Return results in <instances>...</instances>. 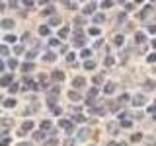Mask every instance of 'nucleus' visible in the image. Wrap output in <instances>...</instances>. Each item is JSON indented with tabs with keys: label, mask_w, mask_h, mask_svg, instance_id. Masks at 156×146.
I'll return each mask as SVG.
<instances>
[{
	"label": "nucleus",
	"mask_w": 156,
	"mask_h": 146,
	"mask_svg": "<svg viewBox=\"0 0 156 146\" xmlns=\"http://www.w3.org/2000/svg\"><path fill=\"white\" fill-rule=\"evenodd\" d=\"M33 127H35V125H33V121H26V123H23L22 125V130H20V136H23V134H26V133H29V130H33Z\"/></svg>",
	"instance_id": "nucleus-1"
},
{
	"label": "nucleus",
	"mask_w": 156,
	"mask_h": 146,
	"mask_svg": "<svg viewBox=\"0 0 156 146\" xmlns=\"http://www.w3.org/2000/svg\"><path fill=\"white\" fill-rule=\"evenodd\" d=\"M144 101H146V97H144L143 94H136V96L133 97V105H135V107H143Z\"/></svg>",
	"instance_id": "nucleus-2"
},
{
	"label": "nucleus",
	"mask_w": 156,
	"mask_h": 146,
	"mask_svg": "<svg viewBox=\"0 0 156 146\" xmlns=\"http://www.w3.org/2000/svg\"><path fill=\"white\" fill-rule=\"evenodd\" d=\"M58 125H61V129L68 130V133H70V130L74 129V127H72V121H66V119H61V121H58Z\"/></svg>",
	"instance_id": "nucleus-3"
},
{
	"label": "nucleus",
	"mask_w": 156,
	"mask_h": 146,
	"mask_svg": "<svg viewBox=\"0 0 156 146\" xmlns=\"http://www.w3.org/2000/svg\"><path fill=\"white\" fill-rule=\"evenodd\" d=\"M88 136H90V130H88V129H80V130H78V134H76V138L80 140V142H84Z\"/></svg>",
	"instance_id": "nucleus-4"
},
{
	"label": "nucleus",
	"mask_w": 156,
	"mask_h": 146,
	"mask_svg": "<svg viewBox=\"0 0 156 146\" xmlns=\"http://www.w3.org/2000/svg\"><path fill=\"white\" fill-rule=\"evenodd\" d=\"M0 27L2 29H14V19H2V22H0Z\"/></svg>",
	"instance_id": "nucleus-5"
},
{
	"label": "nucleus",
	"mask_w": 156,
	"mask_h": 146,
	"mask_svg": "<svg viewBox=\"0 0 156 146\" xmlns=\"http://www.w3.org/2000/svg\"><path fill=\"white\" fill-rule=\"evenodd\" d=\"M72 86H74V88H82V86H86V80L82 76H76L74 80H72Z\"/></svg>",
	"instance_id": "nucleus-6"
},
{
	"label": "nucleus",
	"mask_w": 156,
	"mask_h": 146,
	"mask_svg": "<svg viewBox=\"0 0 156 146\" xmlns=\"http://www.w3.org/2000/svg\"><path fill=\"white\" fill-rule=\"evenodd\" d=\"M10 84H12V76H10V74L0 78V86H10Z\"/></svg>",
	"instance_id": "nucleus-7"
},
{
	"label": "nucleus",
	"mask_w": 156,
	"mask_h": 146,
	"mask_svg": "<svg viewBox=\"0 0 156 146\" xmlns=\"http://www.w3.org/2000/svg\"><path fill=\"white\" fill-rule=\"evenodd\" d=\"M104 92H105V94H113V92H115V84H113V82H107L105 88H104Z\"/></svg>",
	"instance_id": "nucleus-8"
},
{
	"label": "nucleus",
	"mask_w": 156,
	"mask_h": 146,
	"mask_svg": "<svg viewBox=\"0 0 156 146\" xmlns=\"http://www.w3.org/2000/svg\"><path fill=\"white\" fill-rule=\"evenodd\" d=\"M53 78L58 80V82H62V80H65V72H62V70H55V72H53Z\"/></svg>",
	"instance_id": "nucleus-9"
},
{
	"label": "nucleus",
	"mask_w": 156,
	"mask_h": 146,
	"mask_svg": "<svg viewBox=\"0 0 156 146\" xmlns=\"http://www.w3.org/2000/svg\"><path fill=\"white\" fill-rule=\"evenodd\" d=\"M41 130H43V133H45V130H53V123H51V121H43V123H41Z\"/></svg>",
	"instance_id": "nucleus-10"
},
{
	"label": "nucleus",
	"mask_w": 156,
	"mask_h": 146,
	"mask_svg": "<svg viewBox=\"0 0 156 146\" xmlns=\"http://www.w3.org/2000/svg\"><path fill=\"white\" fill-rule=\"evenodd\" d=\"M104 22H105L104 14H94V23H104Z\"/></svg>",
	"instance_id": "nucleus-11"
},
{
	"label": "nucleus",
	"mask_w": 156,
	"mask_h": 146,
	"mask_svg": "<svg viewBox=\"0 0 156 146\" xmlns=\"http://www.w3.org/2000/svg\"><path fill=\"white\" fill-rule=\"evenodd\" d=\"M49 33H51V27H49V26H41V27H39V35H49Z\"/></svg>",
	"instance_id": "nucleus-12"
},
{
	"label": "nucleus",
	"mask_w": 156,
	"mask_h": 146,
	"mask_svg": "<svg viewBox=\"0 0 156 146\" xmlns=\"http://www.w3.org/2000/svg\"><path fill=\"white\" fill-rule=\"evenodd\" d=\"M4 107H16V99H14V97H8V99H4Z\"/></svg>",
	"instance_id": "nucleus-13"
},
{
	"label": "nucleus",
	"mask_w": 156,
	"mask_h": 146,
	"mask_svg": "<svg viewBox=\"0 0 156 146\" xmlns=\"http://www.w3.org/2000/svg\"><path fill=\"white\" fill-rule=\"evenodd\" d=\"M68 97H70L72 101H80V99H82V96L76 94V92H70V94H68Z\"/></svg>",
	"instance_id": "nucleus-14"
},
{
	"label": "nucleus",
	"mask_w": 156,
	"mask_h": 146,
	"mask_svg": "<svg viewBox=\"0 0 156 146\" xmlns=\"http://www.w3.org/2000/svg\"><path fill=\"white\" fill-rule=\"evenodd\" d=\"M39 82L43 84V88H45V86L49 84V76H45V74H39Z\"/></svg>",
	"instance_id": "nucleus-15"
},
{
	"label": "nucleus",
	"mask_w": 156,
	"mask_h": 146,
	"mask_svg": "<svg viewBox=\"0 0 156 146\" xmlns=\"http://www.w3.org/2000/svg\"><path fill=\"white\" fill-rule=\"evenodd\" d=\"M43 58H45L47 62H53V61H55V58H57V55H55V53H47V55L43 57Z\"/></svg>",
	"instance_id": "nucleus-16"
},
{
	"label": "nucleus",
	"mask_w": 156,
	"mask_h": 146,
	"mask_svg": "<svg viewBox=\"0 0 156 146\" xmlns=\"http://www.w3.org/2000/svg\"><path fill=\"white\" fill-rule=\"evenodd\" d=\"M8 53H10V49L6 45H0V57H6Z\"/></svg>",
	"instance_id": "nucleus-17"
},
{
	"label": "nucleus",
	"mask_w": 156,
	"mask_h": 146,
	"mask_svg": "<svg viewBox=\"0 0 156 146\" xmlns=\"http://www.w3.org/2000/svg\"><path fill=\"white\" fill-rule=\"evenodd\" d=\"M33 138H35V140H43V138H45V133H43V130H39V133H33Z\"/></svg>",
	"instance_id": "nucleus-18"
},
{
	"label": "nucleus",
	"mask_w": 156,
	"mask_h": 146,
	"mask_svg": "<svg viewBox=\"0 0 156 146\" xmlns=\"http://www.w3.org/2000/svg\"><path fill=\"white\" fill-rule=\"evenodd\" d=\"M96 10V4H88V6L84 8V14H92Z\"/></svg>",
	"instance_id": "nucleus-19"
},
{
	"label": "nucleus",
	"mask_w": 156,
	"mask_h": 146,
	"mask_svg": "<svg viewBox=\"0 0 156 146\" xmlns=\"http://www.w3.org/2000/svg\"><path fill=\"white\" fill-rule=\"evenodd\" d=\"M16 35H12V33H10V35H6V37H4V41H6V43H16Z\"/></svg>",
	"instance_id": "nucleus-20"
},
{
	"label": "nucleus",
	"mask_w": 156,
	"mask_h": 146,
	"mask_svg": "<svg viewBox=\"0 0 156 146\" xmlns=\"http://www.w3.org/2000/svg\"><path fill=\"white\" fill-rule=\"evenodd\" d=\"M84 68H86V70H92V68H96V62H94V61H86Z\"/></svg>",
	"instance_id": "nucleus-21"
},
{
	"label": "nucleus",
	"mask_w": 156,
	"mask_h": 146,
	"mask_svg": "<svg viewBox=\"0 0 156 146\" xmlns=\"http://www.w3.org/2000/svg\"><path fill=\"white\" fill-rule=\"evenodd\" d=\"M113 43H115L117 47H121V45H123V35H117V37L113 39Z\"/></svg>",
	"instance_id": "nucleus-22"
},
{
	"label": "nucleus",
	"mask_w": 156,
	"mask_h": 146,
	"mask_svg": "<svg viewBox=\"0 0 156 146\" xmlns=\"http://www.w3.org/2000/svg\"><path fill=\"white\" fill-rule=\"evenodd\" d=\"M22 68H23V72H31V70H33V64H31V62H26Z\"/></svg>",
	"instance_id": "nucleus-23"
},
{
	"label": "nucleus",
	"mask_w": 156,
	"mask_h": 146,
	"mask_svg": "<svg viewBox=\"0 0 156 146\" xmlns=\"http://www.w3.org/2000/svg\"><path fill=\"white\" fill-rule=\"evenodd\" d=\"M144 88H146V90H154V82L152 80H146L144 82Z\"/></svg>",
	"instance_id": "nucleus-24"
},
{
	"label": "nucleus",
	"mask_w": 156,
	"mask_h": 146,
	"mask_svg": "<svg viewBox=\"0 0 156 146\" xmlns=\"http://www.w3.org/2000/svg\"><path fill=\"white\" fill-rule=\"evenodd\" d=\"M90 55H92V53L88 51V49H84V51L80 53V57H82V58H90Z\"/></svg>",
	"instance_id": "nucleus-25"
},
{
	"label": "nucleus",
	"mask_w": 156,
	"mask_h": 146,
	"mask_svg": "<svg viewBox=\"0 0 156 146\" xmlns=\"http://www.w3.org/2000/svg\"><path fill=\"white\" fill-rule=\"evenodd\" d=\"M14 53H16V55H22V53H23V45H16Z\"/></svg>",
	"instance_id": "nucleus-26"
},
{
	"label": "nucleus",
	"mask_w": 156,
	"mask_h": 146,
	"mask_svg": "<svg viewBox=\"0 0 156 146\" xmlns=\"http://www.w3.org/2000/svg\"><path fill=\"white\" fill-rule=\"evenodd\" d=\"M35 55H37L35 51H29V53H27L26 57H27V61H33V58H35Z\"/></svg>",
	"instance_id": "nucleus-27"
},
{
	"label": "nucleus",
	"mask_w": 156,
	"mask_h": 146,
	"mask_svg": "<svg viewBox=\"0 0 156 146\" xmlns=\"http://www.w3.org/2000/svg\"><path fill=\"white\" fill-rule=\"evenodd\" d=\"M58 23H61V19H58L57 16H53L51 18V26H58Z\"/></svg>",
	"instance_id": "nucleus-28"
},
{
	"label": "nucleus",
	"mask_w": 156,
	"mask_h": 146,
	"mask_svg": "<svg viewBox=\"0 0 156 146\" xmlns=\"http://www.w3.org/2000/svg\"><path fill=\"white\" fill-rule=\"evenodd\" d=\"M58 35H61V37H66L68 35V27H62L61 31H58Z\"/></svg>",
	"instance_id": "nucleus-29"
},
{
	"label": "nucleus",
	"mask_w": 156,
	"mask_h": 146,
	"mask_svg": "<svg viewBox=\"0 0 156 146\" xmlns=\"http://www.w3.org/2000/svg\"><path fill=\"white\" fill-rule=\"evenodd\" d=\"M8 66H10V68H16V66H18V61H14V58H10V61H8Z\"/></svg>",
	"instance_id": "nucleus-30"
},
{
	"label": "nucleus",
	"mask_w": 156,
	"mask_h": 146,
	"mask_svg": "<svg viewBox=\"0 0 156 146\" xmlns=\"http://www.w3.org/2000/svg\"><path fill=\"white\" fill-rule=\"evenodd\" d=\"M144 41V33H136V43H143Z\"/></svg>",
	"instance_id": "nucleus-31"
},
{
	"label": "nucleus",
	"mask_w": 156,
	"mask_h": 146,
	"mask_svg": "<svg viewBox=\"0 0 156 146\" xmlns=\"http://www.w3.org/2000/svg\"><path fill=\"white\" fill-rule=\"evenodd\" d=\"M49 47H58V39H51V41H49Z\"/></svg>",
	"instance_id": "nucleus-32"
},
{
	"label": "nucleus",
	"mask_w": 156,
	"mask_h": 146,
	"mask_svg": "<svg viewBox=\"0 0 156 146\" xmlns=\"http://www.w3.org/2000/svg\"><path fill=\"white\" fill-rule=\"evenodd\" d=\"M10 144V138H8V136H6V138H2V140H0V146H8Z\"/></svg>",
	"instance_id": "nucleus-33"
},
{
	"label": "nucleus",
	"mask_w": 156,
	"mask_h": 146,
	"mask_svg": "<svg viewBox=\"0 0 156 146\" xmlns=\"http://www.w3.org/2000/svg\"><path fill=\"white\" fill-rule=\"evenodd\" d=\"M2 127H12V121H10V119H2Z\"/></svg>",
	"instance_id": "nucleus-34"
},
{
	"label": "nucleus",
	"mask_w": 156,
	"mask_h": 146,
	"mask_svg": "<svg viewBox=\"0 0 156 146\" xmlns=\"http://www.w3.org/2000/svg\"><path fill=\"white\" fill-rule=\"evenodd\" d=\"M57 138H51V140H47V146H57Z\"/></svg>",
	"instance_id": "nucleus-35"
},
{
	"label": "nucleus",
	"mask_w": 156,
	"mask_h": 146,
	"mask_svg": "<svg viewBox=\"0 0 156 146\" xmlns=\"http://www.w3.org/2000/svg\"><path fill=\"white\" fill-rule=\"evenodd\" d=\"M66 61H68V62L74 61V53H66Z\"/></svg>",
	"instance_id": "nucleus-36"
},
{
	"label": "nucleus",
	"mask_w": 156,
	"mask_h": 146,
	"mask_svg": "<svg viewBox=\"0 0 156 146\" xmlns=\"http://www.w3.org/2000/svg\"><path fill=\"white\" fill-rule=\"evenodd\" d=\"M84 119H86L84 115H76V117H74V121H78V123H84Z\"/></svg>",
	"instance_id": "nucleus-37"
},
{
	"label": "nucleus",
	"mask_w": 156,
	"mask_h": 146,
	"mask_svg": "<svg viewBox=\"0 0 156 146\" xmlns=\"http://www.w3.org/2000/svg\"><path fill=\"white\" fill-rule=\"evenodd\" d=\"M111 64H113V58H111V57H105V66H111Z\"/></svg>",
	"instance_id": "nucleus-38"
},
{
	"label": "nucleus",
	"mask_w": 156,
	"mask_h": 146,
	"mask_svg": "<svg viewBox=\"0 0 156 146\" xmlns=\"http://www.w3.org/2000/svg\"><path fill=\"white\" fill-rule=\"evenodd\" d=\"M101 6H104V8H109V6H113V2H109V0H105V2H101Z\"/></svg>",
	"instance_id": "nucleus-39"
},
{
	"label": "nucleus",
	"mask_w": 156,
	"mask_h": 146,
	"mask_svg": "<svg viewBox=\"0 0 156 146\" xmlns=\"http://www.w3.org/2000/svg\"><path fill=\"white\" fill-rule=\"evenodd\" d=\"M98 33H100V29H98V27H92L90 29V35H98Z\"/></svg>",
	"instance_id": "nucleus-40"
},
{
	"label": "nucleus",
	"mask_w": 156,
	"mask_h": 146,
	"mask_svg": "<svg viewBox=\"0 0 156 146\" xmlns=\"http://www.w3.org/2000/svg\"><path fill=\"white\" fill-rule=\"evenodd\" d=\"M18 88H20L18 84H12V86H10V92H12V94H14V92H18Z\"/></svg>",
	"instance_id": "nucleus-41"
},
{
	"label": "nucleus",
	"mask_w": 156,
	"mask_h": 146,
	"mask_svg": "<svg viewBox=\"0 0 156 146\" xmlns=\"http://www.w3.org/2000/svg\"><path fill=\"white\" fill-rule=\"evenodd\" d=\"M156 61V53H152V55H148V62H154Z\"/></svg>",
	"instance_id": "nucleus-42"
},
{
	"label": "nucleus",
	"mask_w": 156,
	"mask_h": 146,
	"mask_svg": "<svg viewBox=\"0 0 156 146\" xmlns=\"http://www.w3.org/2000/svg\"><path fill=\"white\" fill-rule=\"evenodd\" d=\"M101 80H104L101 76H96V78H94V84H101Z\"/></svg>",
	"instance_id": "nucleus-43"
},
{
	"label": "nucleus",
	"mask_w": 156,
	"mask_h": 146,
	"mask_svg": "<svg viewBox=\"0 0 156 146\" xmlns=\"http://www.w3.org/2000/svg\"><path fill=\"white\" fill-rule=\"evenodd\" d=\"M140 138H143V134H133V140H135V142H139Z\"/></svg>",
	"instance_id": "nucleus-44"
},
{
	"label": "nucleus",
	"mask_w": 156,
	"mask_h": 146,
	"mask_svg": "<svg viewBox=\"0 0 156 146\" xmlns=\"http://www.w3.org/2000/svg\"><path fill=\"white\" fill-rule=\"evenodd\" d=\"M109 146H127L125 142H109Z\"/></svg>",
	"instance_id": "nucleus-45"
},
{
	"label": "nucleus",
	"mask_w": 156,
	"mask_h": 146,
	"mask_svg": "<svg viewBox=\"0 0 156 146\" xmlns=\"http://www.w3.org/2000/svg\"><path fill=\"white\" fill-rule=\"evenodd\" d=\"M65 6H68V8H76V4H74V2H65Z\"/></svg>",
	"instance_id": "nucleus-46"
},
{
	"label": "nucleus",
	"mask_w": 156,
	"mask_h": 146,
	"mask_svg": "<svg viewBox=\"0 0 156 146\" xmlns=\"http://www.w3.org/2000/svg\"><path fill=\"white\" fill-rule=\"evenodd\" d=\"M121 125H123V127H131V121H125L123 119V121H121Z\"/></svg>",
	"instance_id": "nucleus-47"
},
{
	"label": "nucleus",
	"mask_w": 156,
	"mask_h": 146,
	"mask_svg": "<svg viewBox=\"0 0 156 146\" xmlns=\"http://www.w3.org/2000/svg\"><path fill=\"white\" fill-rule=\"evenodd\" d=\"M2 70H4V61L0 58V72H2Z\"/></svg>",
	"instance_id": "nucleus-48"
},
{
	"label": "nucleus",
	"mask_w": 156,
	"mask_h": 146,
	"mask_svg": "<svg viewBox=\"0 0 156 146\" xmlns=\"http://www.w3.org/2000/svg\"><path fill=\"white\" fill-rule=\"evenodd\" d=\"M4 8H6V4H2V2H0V12H2Z\"/></svg>",
	"instance_id": "nucleus-49"
},
{
	"label": "nucleus",
	"mask_w": 156,
	"mask_h": 146,
	"mask_svg": "<svg viewBox=\"0 0 156 146\" xmlns=\"http://www.w3.org/2000/svg\"><path fill=\"white\" fill-rule=\"evenodd\" d=\"M18 146H29V144L27 142H22V144H18Z\"/></svg>",
	"instance_id": "nucleus-50"
},
{
	"label": "nucleus",
	"mask_w": 156,
	"mask_h": 146,
	"mask_svg": "<svg viewBox=\"0 0 156 146\" xmlns=\"http://www.w3.org/2000/svg\"><path fill=\"white\" fill-rule=\"evenodd\" d=\"M152 47H154V49H156V39H154V41H152Z\"/></svg>",
	"instance_id": "nucleus-51"
},
{
	"label": "nucleus",
	"mask_w": 156,
	"mask_h": 146,
	"mask_svg": "<svg viewBox=\"0 0 156 146\" xmlns=\"http://www.w3.org/2000/svg\"><path fill=\"white\" fill-rule=\"evenodd\" d=\"M152 109H154V111H156V99H154V105H152Z\"/></svg>",
	"instance_id": "nucleus-52"
},
{
	"label": "nucleus",
	"mask_w": 156,
	"mask_h": 146,
	"mask_svg": "<svg viewBox=\"0 0 156 146\" xmlns=\"http://www.w3.org/2000/svg\"><path fill=\"white\" fill-rule=\"evenodd\" d=\"M65 146H72V142H65Z\"/></svg>",
	"instance_id": "nucleus-53"
},
{
	"label": "nucleus",
	"mask_w": 156,
	"mask_h": 146,
	"mask_svg": "<svg viewBox=\"0 0 156 146\" xmlns=\"http://www.w3.org/2000/svg\"><path fill=\"white\" fill-rule=\"evenodd\" d=\"M154 121H156V113H154Z\"/></svg>",
	"instance_id": "nucleus-54"
}]
</instances>
